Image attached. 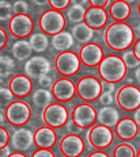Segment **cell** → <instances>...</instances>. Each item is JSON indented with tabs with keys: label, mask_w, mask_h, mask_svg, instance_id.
Wrapping results in <instances>:
<instances>
[{
	"label": "cell",
	"mask_w": 140,
	"mask_h": 157,
	"mask_svg": "<svg viewBox=\"0 0 140 157\" xmlns=\"http://www.w3.org/2000/svg\"><path fill=\"white\" fill-rule=\"evenodd\" d=\"M105 44L114 52L128 50L135 42V33L133 29L125 22H113L106 27L103 33Z\"/></svg>",
	"instance_id": "1"
},
{
	"label": "cell",
	"mask_w": 140,
	"mask_h": 157,
	"mask_svg": "<svg viewBox=\"0 0 140 157\" xmlns=\"http://www.w3.org/2000/svg\"><path fill=\"white\" fill-rule=\"evenodd\" d=\"M128 68L124 64L121 56L109 54L102 58L98 65V75L102 80L110 83H120L126 76Z\"/></svg>",
	"instance_id": "2"
},
{
	"label": "cell",
	"mask_w": 140,
	"mask_h": 157,
	"mask_svg": "<svg viewBox=\"0 0 140 157\" xmlns=\"http://www.w3.org/2000/svg\"><path fill=\"white\" fill-rule=\"evenodd\" d=\"M38 25H40V29L44 34L54 35L66 29L67 19L61 14V11L52 8L42 12L40 16V21H38Z\"/></svg>",
	"instance_id": "3"
},
{
	"label": "cell",
	"mask_w": 140,
	"mask_h": 157,
	"mask_svg": "<svg viewBox=\"0 0 140 157\" xmlns=\"http://www.w3.org/2000/svg\"><path fill=\"white\" fill-rule=\"evenodd\" d=\"M41 118L42 122L46 126L58 129V127H63L67 123V121L70 119V113H68L67 107L60 102H52L49 106H46L42 110Z\"/></svg>",
	"instance_id": "4"
},
{
	"label": "cell",
	"mask_w": 140,
	"mask_h": 157,
	"mask_svg": "<svg viewBox=\"0 0 140 157\" xmlns=\"http://www.w3.org/2000/svg\"><path fill=\"white\" fill-rule=\"evenodd\" d=\"M76 94L80 99L87 103L98 100L99 95L102 94L99 78L94 75H86L80 77L76 84Z\"/></svg>",
	"instance_id": "5"
},
{
	"label": "cell",
	"mask_w": 140,
	"mask_h": 157,
	"mask_svg": "<svg viewBox=\"0 0 140 157\" xmlns=\"http://www.w3.org/2000/svg\"><path fill=\"white\" fill-rule=\"evenodd\" d=\"M80 64L79 56L71 50L61 52L54 58V69L63 77L75 76L80 69Z\"/></svg>",
	"instance_id": "6"
},
{
	"label": "cell",
	"mask_w": 140,
	"mask_h": 157,
	"mask_svg": "<svg viewBox=\"0 0 140 157\" xmlns=\"http://www.w3.org/2000/svg\"><path fill=\"white\" fill-rule=\"evenodd\" d=\"M31 118V107L25 100H14L6 107V119L15 127L25 126Z\"/></svg>",
	"instance_id": "7"
},
{
	"label": "cell",
	"mask_w": 140,
	"mask_h": 157,
	"mask_svg": "<svg viewBox=\"0 0 140 157\" xmlns=\"http://www.w3.org/2000/svg\"><path fill=\"white\" fill-rule=\"evenodd\" d=\"M116 103L124 111H135L140 107V88L133 84H125L116 92Z\"/></svg>",
	"instance_id": "8"
},
{
	"label": "cell",
	"mask_w": 140,
	"mask_h": 157,
	"mask_svg": "<svg viewBox=\"0 0 140 157\" xmlns=\"http://www.w3.org/2000/svg\"><path fill=\"white\" fill-rule=\"evenodd\" d=\"M113 132L110 127L103 125H94L87 129L86 132V142L91 148L95 149H105L109 148L113 142Z\"/></svg>",
	"instance_id": "9"
},
{
	"label": "cell",
	"mask_w": 140,
	"mask_h": 157,
	"mask_svg": "<svg viewBox=\"0 0 140 157\" xmlns=\"http://www.w3.org/2000/svg\"><path fill=\"white\" fill-rule=\"evenodd\" d=\"M71 119L83 130H87L97 122V109L90 103L76 104L71 111Z\"/></svg>",
	"instance_id": "10"
},
{
	"label": "cell",
	"mask_w": 140,
	"mask_h": 157,
	"mask_svg": "<svg viewBox=\"0 0 140 157\" xmlns=\"http://www.w3.org/2000/svg\"><path fill=\"white\" fill-rule=\"evenodd\" d=\"M8 30L17 39H25L33 34L34 22L29 15H14L8 21Z\"/></svg>",
	"instance_id": "11"
},
{
	"label": "cell",
	"mask_w": 140,
	"mask_h": 157,
	"mask_svg": "<svg viewBox=\"0 0 140 157\" xmlns=\"http://www.w3.org/2000/svg\"><path fill=\"white\" fill-rule=\"evenodd\" d=\"M50 91L54 99L60 103H64L74 99V96L76 95V86L70 77H60L54 80Z\"/></svg>",
	"instance_id": "12"
},
{
	"label": "cell",
	"mask_w": 140,
	"mask_h": 157,
	"mask_svg": "<svg viewBox=\"0 0 140 157\" xmlns=\"http://www.w3.org/2000/svg\"><path fill=\"white\" fill-rule=\"evenodd\" d=\"M25 75L30 78H40L44 75L49 73L52 69V64L44 56H34L30 57L29 60H26L25 63Z\"/></svg>",
	"instance_id": "13"
},
{
	"label": "cell",
	"mask_w": 140,
	"mask_h": 157,
	"mask_svg": "<svg viewBox=\"0 0 140 157\" xmlns=\"http://www.w3.org/2000/svg\"><path fill=\"white\" fill-rule=\"evenodd\" d=\"M60 152L64 157H80L84 152V140L78 134H66L60 140Z\"/></svg>",
	"instance_id": "14"
},
{
	"label": "cell",
	"mask_w": 140,
	"mask_h": 157,
	"mask_svg": "<svg viewBox=\"0 0 140 157\" xmlns=\"http://www.w3.org/2000/svg\"><path fill=\"white\" fill-rule=\"evenodd\" d=\"M80 63L89 68L98 67L103 58V50L97 42H89L83 45L79 50Z\"/></svg>",
	"instance_id": "15"
},
{
	"label": "cell",
	"mask_w": 140,
	"mask_h": 157,
	"mask_svg": "<svg viewBox=\"0 0 140 157\" xmlns=\"http://www.w3.org/2000/svg\"><path fill=\"white\" fill-rule=\"evenodd\" d=\"M12 148L18 152H26L34 145V133L27 127H18L10 137Z\"/></svg>",
	"instance_id": "16"
},
{
	"label": "cell",
	"mask_w": 140,
	"mask_h": 157,
	"mask_svg": "<svg viewBox=\"0 0 140 157\" xmlns=\"http://www.w3.org/2000/svg\"><path fill=\"white\" fill-rule=\"evenodd\" d=\"M8 88L15 98H26L33 91V81L26 75H15L10 80Z\"/></svg>",
	"instance_id": "17"
},
{
	"label": "cell",
	"mask_w": 140,
	"mask_h": 157,
	"mask_svg": "<svg viewBox=\"0 0 140 157\" xmlns=\"http://www.w3.org/2000/svg\"><path fill=\"white\" fill-rule=\"evenodd\" d=\"M57 142V134L53 127L42 126L34 132V145L38 149H52Z\"/></svg>",
	"instance_id": "18"
},
{
	"label": "cell",
	"mask_w": 140,
	"mask_h": 157,
	"mask_svg": "<svg viewBox=\"0 0 140 157\" xmlns=\"http://www.w3.org/2000/svg\"><path fill=\"white\" fill-rule=\"evenodd\" d=\"M84 23L93 30L98 31L107 23V12L105 8H97V7H89L86 8L84 14Z\"/></svg>",
	"instance_id": "19"
},
{
	"label": "cell",
	"mask_w": 140,
	"mask_h": 157,
	"mask_svg": "<svg viewBox=\"0 0 140 157\" xmlns=\"http://www.w3.org/2000/svg\"><path fill=\"white\" fill-rule=\"evenodd\" d=\"M116 134L122 141H131L139 136V126L133 118H122L116 125Z\"/></svg>",
	"instance_id": "20"
},
{
	"label": "cell",
	"mask_w": 140,
	"mask_h": 157,
	"mask_svg": "<svg viewBox=\"0 0 140 157\" xmlns=\"http://www.w3.org/2000/svg\"><path fill=\"white\" fill-rule=\"evenodd\" d=\"M74 45H75V39L72 37V34H71V31L63 30V31L57 33V34L52 35L50 46L56 52H58V53L70 50Z\"/></svg>",
	"instance_id": "21"
},
{
	"label": "cell",
	"mask_w": 140,
	"mask_h": 157,
	"mask_svg": "<svg viewBox=\"0 0 140 157\" xmlns=\"http://www.w3.org/2000/svg\"><path fill=\"white\" fill-rule=\"evenodd\" d=\"M120 121V114L114 107L112 106H102L99 110H97V122L99 125L114 127Z\"/></svg>",
	"instance_id": "22"
},
{
	"label": "cell",
	"mask_w": 140,
	"mask_h": 157,
	"mask_svg": "<svg viewBox=\"0 0 140 157\" xmlns=\"http://www.w3.org/2000/svg\"><path fill=\"white\" fill-rule=\"evenodd\" d=\"M109 14L114 22H125L131 15V6L124 0H114L109 6Z\"/></svg>",
	"instance_id": "23"
},
{
	"label": "cell",
	"mask_w": 140,
	"mask_h": 157,
	"mask_svg": "<svg viewBox=\"0 0 140 157\" xmlns=\"http://www.w3.org/2000/svg\"><path fill=\"white\" fill-rule=\"evenodd\" d=\"M71 34H72V37L76 42H79L80 45H86L94 39L95 30H93L84 22H82V23H78L74 26L72 30H71Z\"/></svg>",
	"instance_id": "24"
},
{
	"label": "cell",
	"mask_w": 140,
	"mask_h": 157,
	"mask_svg": "<svg viewBox=\"0 0 140 157\" xmlns=\"http://www.w3.org/2000/svg\"><path fill=\"white\" fill-rule=\"evenodd\" d=\"M11 53L12 57L18 61H26L31 57L33 53V49L30 46V42L26 41V39H18L12 44L11 46Z\"/></svg>",
	"instance_id": "25"
},
{
	"label": "cell",
	"mask_w": 140,
	"mask_h": 157,
	"mask_svg": "<svg viewBox=\"0 0 140 157\" xmlns=\"http://www.w3.org/2000/svg\"><path fill=\"white\" fill-rule=\"evenodd\" d=\"M53 94H52L50 90H45V88H40V90H35L33 94H31V102L35 107L44 110L46 106L53 102Z\"/></svg>",
	"instance_id": "26"
},
{
	"label": "cell",
	"mask_w": 140,
	"mask_h": 157,
	"mask_svg": "<svg viewBox=\"0 0 140 157\" xmlns=\"http://www.w3.org/2000/svg\"><path fill=\"white\" fill-rule=\"evenodd\" d=\"M29 42H30V46L35 53H44L49 46V38L44 33H33L30 35Z\"/></svg>",
	"instance_id": "27"
},
{
	"label": "cell",
	"mask_w": 140,
	"mask_h": 157,
	"mask_svg": "<svg viewBox=\"0 0 140 157\" xmlns=\"http://www.w3.org/2000/svg\"><path fill=\"white\" fill-rule=\"evenodd\" d=\"M84 14H86L84 6L71 4L66 11V19L70 22V23L78 25V23H82L84 21Z\"/></svg>",
	"instance_id": "28"
},
{
	"label": "cell",
	"mask_w": 140,
	"mask_h": 157,
	"mask_svg": "<svg viewBox=\"0 0 140 157\" xmlns=\"http://www.w3.org/2000/svg\"><path fill=\"white\" fill-rule=\"evenodd\" d=\"M15 61L8 56H0V78H6L14 72Z\"/></svg>",
	"instance_id": "29"
},
{
	"label": "cell",
	"mask_w": 140,
	"mask_h": 157,
	"mask_svg": "<svg viewBox=\"0 0 140 157\" xmlns=\"http://www.w3.org/2000/svg\"><path fill=\"white\" fill-rule=\"evenodd\" d=\"M114 157H136V148L129 142H121L114 148Z\"/></svg>",
	"instance_id": "30"
},
{
	"label": "cell",
	"mask_w": 140,
	"mask_h": 157,
	"mask_svg": "<svg viewBox=\"0 0 140 157\" xmlns=\"http://www.w3.org/2000/svg\"><path fill=\"white\" fill-rule=\"evenodd\" d=\"M121 58H122L124 64H125V67L128 68V69H129V68H131V69L135 68V69H136V68L140 65L139 58L136 57V54L133 53V50H124Z\"/></svg>",
	"instance_id": "31"
},
{
	"label": "cell",
	"mask_w": 140,
	"mask_h": 157,
	"mask_svg": "<svg viewBox=\"0 0 140 157\" xmlns=\"http://www.w3.org/2000/svg\"><path fill=\"white\" fill-rule=\"evenodd\" d=\"M12 4L7 0H0V22H7L12 18Z\"/></svg>",
	"instance_id": "32"
},
{
	"label": "cell",
	"mask_w": 140,
	"mask_h": 157,
	"mask_svg": "<svg viewBox=\"0 0 140 157\" xmlns=\"http://www.w3.org/2000/svg\"><path fill=\"white\" fill-rule=\"evenodd\" d=\"M14 102V95L10 91V88L0 86V107H8L10 104Z\"/></svg>",
	"instance_id": "33"
},
{
	"label": "cell",
	"mask_w": 140,
	"mask_h": 157,
	"mask_svg": "<svg viewBox=\"0 0 140 157\" xmlns=\"http://www.w3.org/2000/svg\"><path fill=\"white\" fill-rule=\"evenodd\" d=\"M29 4L26 0H15L12 3V12L14 15H27Z\"/></svg>",
	"instance_id": "34"
},
{
	"label": "cell",
	"mask_w": 140,
	"mask_h": 157,
	"mask_svg": "<svg viewBox=\"0 0 140 157\" xmlns=\"http://www.w3.org/2000/svg\"><path fill=\"white\" fill-rule=\"evenodd\" d=\"M54 76L50 73H46V75H44V76H41L40 78H38V84H40V87L41 88H45V90H50L52 86H53V83H54Z\"/></svg>",
	"instance_id": "35"
},
{
	"label": "cell",
	"mask_w": 140,
	"mask_h": 157,
	"mask_svg": "<svg viewBox=\"0 0 140 157\" xmlns=\"http://www.w3.org/2000/svg\"><path fill=\"white\" fill-rule=\"evenodd\" d=\"M71 0H49V4L53 10H57V11H63V10H67L70 7Z\"/></svg>",
	"instance_id": "36"
},
{
	"label": "cell",
	"mask_w": 140,
	"mask_h": 157,
	"mask_svg": "<svg viewBox=\"0 0 140 157\" xmlns=\"http://www.w3.org/2000/svg\"><path fill=\"white\" fill-rule=\"evenodd\" d=\"M64 126H66V129H67V133H68V134H78V136H80V133L83 132L82 127L78 126L72 119H68V121H67V123H66Z\"/></svg>",
	"instance_id": "37"
},
{
	"label": "cell",
	"mask_w": 140,
	"mask_h": 157,
	"mask_svg": "<svg viewBox=\"0 0 140 157\" xmlns=\"http://www.w3.org/2000/svg\"><path fill=\"white\" fill-rule=\"evenodd\" d=\"M10 137H11V136H10L8 130L6 129L4 126H0V149L8 145V142H10Z\"/></svg>",
	"instance_id": "38"
},
{
	"label": "cell",
	"mask_w": 140,
	"mask_h": 157,
	"mask_svg": "<svg viewBox=\"0 0 140 157\" xmlns=\"http://www.w3.org/2000/svg\"><path fill=\"white\" fill-rule=\"evenodd\" d=\"M98 100H99V103L102 104V106H112L113 102H114V96H113V94L102 92L99 95Z\"/></svg>",
	"instance_id": "39"
},
{
	"label": "cell",
	"mask_w": 140,
	"mask_h": 157,
	"mask_svg": "<svg viewBox=\"0 0 140 157\" xmlns=\"http://www.w3.org/2000/svg\"><path fill=\"white\" fill-rule=\"evenodd\" d=\"M89 3H90V7L106 8L112 3V0H89Z\"/></svg>",
	"instance_id": "40"
},
{
	"label": "cell",
	"mask_w": 140,
	"mask_h": 157,
	"mask_svg": "<svg viewBox=\"0 0 140 157\" xmlns=\"http://www.w3.org/2000/svg\"><path fill=\"white\" fill-rule=\"evenodd\" d=\"M31 157H56L50 149H37Z\"/></svg>",
	"instance_id": "41"
},
{
	"label": "cell",
	"mask_w": 140,
	"mask_h": 157,
	"mask_svg": "<svg viewBox=\"0 0 140 157\" xmlns=\"http://www.w3.org/2000/svg\"><path fill=\"white\" fill-rule=\"evenodd\" d=\"M101 88H102V92L113 94L116 91V84L114 83H110V81L102 80V81H101Z\"/></svg>",
	"instance_id": "42"
},
{
	"label": "cell",
	"mask_w": 140,
	"mask_h": 157,
	"mask_svg": "<svg viewBox=\"0 0 140 157\" xmlns=\"http://www.w3.org/2000/svg\"><path fill=\"white\" fill-rule=\"evenodd\" d=\"M8 44V34L3 27H0V50H3Z\"/></svg>",
	"instance_id": "43"
},
{
	"label": "cell",
	"mask_w": 140,
	"mask_h": 157,
	"mask_svg": "<svg viewBox=\"0 0 140 157\" xmlns=\"http://www.w3.org/2000/svg\"><path fill=\"white\" fill-rule=\"evenodd\" d=\"M133 53L136 54V57L140 61V38L136 39V42H133Z\"/></svg>",
	"instance_id": "44"
},
{
	"label": "cell",
	"mask_w": 140,
	"mask_h": 157,
	"mask_svg": "<svg viewBox=\"0 0 140 157\" xmlns=\"http://www.w3.org/2000/svg\"><path fill=\"white\" fill-rule=\"evenodd\" d=\"M89 157H110V156L107 155L106 152H102V150H97V152L90 153Z\"/></svg>",
	"instance_id": "45"
},
{
	"label": "cell",
	"mask_w": 140,
	"mask_h": 157,
	"mask_svg": "<svg viewBox=\"0 0 140 157\" xmlns=\"http://www.w3.org/2000/svg\"><path fill=\"white\" fill-rule=\"evenodd\" d=\"M10 155H11V149H10L8 145L0 149V157H8Z\"/></svg>",
	"instance_id": "46"
},
{
	"label": "cell",
	"mask_w": 140,
	"mask_h": 157,
	"mask_svg": "<svg viewBox=\"0 0 140 157\" xmlns=\"http://www.w3.org/2000/svg\"><path fill=\"white\" fill-rule=\"evenodd\" d=\"M133 121H135L136 125L140 127V107H139V109H136L135 113H133Z\"/></svg>",
	"instance_id": "47"
},
{
	"label": "cell",
	"mask_w": 140,
	"mask_h": 157,
	"mask_svg": "<svg viewBox=\"0 0 140 157\" xmlns=\"http://www.w3.org/2000/svg\"><path fill=\"white\" fill-rule=\"evenodd\" d=\"M133 77H135V80L138 81V83L140 84V65L138 68L135 69V73H133Z\"/></svg>",
	"instance_id": "48"
},
{
	"label": "cell",
	"mask_w": 140,
	"mask_h": 157,
	"mask_svg": "<svg viewBox=\"0 0 140 157\" xmlns=\"http://www.w3.org/2000/svg\"><path fill=\"white\" fill-rule=\"evenodd\" d=\"M72 4H79V6H84L89 3V0H71Z\"/></svg>",
	"instance_id": "49"
},
{
	"label": "cell",
	"mask_w": 140,
	"mask_h": 157,
	"mask_svg": "<svg viewBox=\"0 0 140 157\" xmlns=\"http://www.w3.org/2000/svg\"><path fill=\"white\" fill-rule=\"evenodd\" d=\"M34 4L37 6H45V4H49V0H33Z\"/></svg>",
	"instance_id": "50"
},
{
	"label": "cell",
	"mask_w": 140,
	"mask_h": 157,
	"mask_svg": "<svg viewBox=\"0 0 140 157\" xmlns=\"http://www.w3.org/2000/svg\"><path fill=\"white\" fill-rule=\"evenodd\" d=\"M8 157H27V156L23 155V153H22V152H18V150H17V152L11 153V155H10Z\"/></svg>",
	"instance_id": "51"
},
{
	"label": "cell",
	"mask_w": 140,
	"mask_h": 157,
	"mask_svg": "<svg viewBox=\"0 0 140 157\" xmlns=\"http://www.w3.org/2000/svg\"><path fill=\"white\" fill-rule=\"evenodd\" d=\"M4 123H6V117L0 113V126H4Z\"/></svg>",
	"instance_id": "52"
},
{
	"label": "cell",
	"mask_w": 140,
	"mask_h": 157,
	"mask_svg": "<svg viewBox=\"0 0 140 157\" xmlns=\"http://www.w3.org/2000/svg\"><path fill=\"white\" fill-rule=\"evenodd\" d=\"M133 80H135V78L128 77V78H126V83H128V84H133Z\"/></svg>",
	"instance_id": "53"
},
{
	"label": "cell",
	"mask_w": 140,
	"mask_h": 157,
	"mask_svg": "<svg viewBox=\"0 0 140 157\" xmlns=\"http://www.w3.org/2000/svg\"><path fill=\"white\" fill-rule=\"evenodd\" d=\"M124 2L128 3V4H129V3H133V2H136V0H124Z\"/></svg>",
	"instance_id": "54"
},
{
	"label": "cell",
	"mask_w": 140,
	"mask_h": 157,
	"mask_svg": "<svg viewBox=\"0 0 140 157\" xmlns=\"http://www.w3.org/2000/svg\"><path fill=\"white\" fill-rule=\"evenodd\" d=\"M138 11H139V15H140V3H139V7H138Z\"/></svg>",
	"instance_id": "55"
},
{
	"label": "cell",
	"mask_w": 140,
	"mask_h": 157,
	"mask_svg": "<svg viewBox=\"0 0 140 157\" xmlns=\"http://www.w3.org/2000/svg\"><path fill=\"white\" fill-rule=\"evenodd\" d=\"M136 157H140V150L138 152V155H136Z\"/></svg>",
	"instance_id": "56"
},
{
	"label": "cell",
	"mask_w": 140,
	"mask_h": 157,
	"mask_svg": "<svg viewBox=\"0 0 140 157\" xmlns=\"http://www.w3.org/2000/svg\"><path fill=\"white\" fill-rule=\"evenodd\" d=\"M138 31L140 33V23H139V26H138Z\"/></svg>",
	"instance_id": "57"
},
{
	"label": "cell",
	"mask_w": 140,
	"mask_h": 157,
	"mask_svg": "<svg viewBox=\"0 0 140 157\" xmlns=\"http://www.w3.org/2000/svg\"><path fill=\"white\" fill-rule=\"evenodd\" d=\"M2 84H3V78H0V86H2Z\"/></svg>",
	"instance_id": "58"
}]
</instances>
